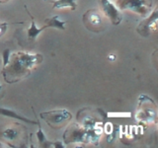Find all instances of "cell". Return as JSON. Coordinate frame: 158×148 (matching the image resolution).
<instances>
[{"instance_id":"1","label":"cell","mask_w":158,"mask_h":148,"mask_svg":"<svg viewBox=\"0 0 158 148\" xmlns=\"http://www.w3.org/2000/svg\"><path fill=\"white\" fill-rule=\"evenodd\" d=\"M41 60L42 56H40V54H29L23 52L14 54L9 68H5L3 70L4 75L8 74L9 76L5 79L7 82L18 81L19 79L25 76V74H29L30 69Z\"/></svg>"},{"instance_id":"2","label":"cell","mask_w":158,"mask_h":148,"mask_svg":"<svg viewBox=\"0 0 158 148\" xmlns=\"http://www.w3.org/2000/svg\"><path fill=\"white\" fill-rule=\"evenodd\" d=\"M118 10H130L146 17L151 12L152 0H117Z\"/></svg>"},{"instance_id":"3","label":"cell","mask_w":158,"mask_h":148,"mask_svg":"<svg viewBox=\"0 0 158 148\" xmlns=\"http://www.w3.org/2000/svg\"><path fill=\"white\" fill-rule=\"evenodd\" d=\"M83 23L85 27L94 33H100L104 29V21L101 13L98 10L90 9L83 15Z\"/></svg>"},{"instance_id":"4","label":"cell","mask_w":158,"mask_h":148,"mask_svg":"<svg viewBox=\"0 0 158 148\" xmlns=\"http://www.w3.org/2000/svg\"><path fill=\"white\" fill-rule=\"evenodd\" d=\"M41 117L52 127H58L64 121H69L72 117L71 113L66 110H56L41 113Z\"/></svg>"},{"instance_id":"5","label":"cell","mask_w":158,"mask_h":148,"mask_svg":"<svg viewBox=\"0 0 158 148\" xmlns=\"http://www.w3.org/2000/svg\"><path fill=\"white\" fill-rule=\"evenodd\" d=\"M157 10H158V8L156 7L154 10H153V12L150 13L149 17L145 18L139 25H138L136 31L139 33L141 36L147 37V36H149L152 31H155L156 30V28H157V18H158Z\"/></svg>"},{"instance_id":"6","label":"cell","mask_w":158,"mask_h":148,"mask_svg":"<svg viewBox=\"0 0 158 148\" xmlns=\"http://www.w3.org/2000/svg\"><path fill=\"white\" fill-rule=\"evenodd\" d=\"M99 1H100L103 12L111 20L113 25L117 26V25H118L122 22L123 16L121 11L118 10V7H116L115 5L110 2V0H99Z\"/></svg>"},{"instance_id":"7","label":"cell","mask_w":158,"mask_h":148,"mask_svg":"<svg viewBox=\"0 0 158 148\" xmlns=\"http://www.w3.org/2000/svg\"><path fill=\"white\" fill-rule=\"evenodd\" d=\"M0 115L12 117V118H16V120H18V121H23L25 122L32 123V125H39V122L31 121V120H29V118H27V117L20 116V115H18L16 112H14L12 110H9V109H0Z\"/></svg>"},{"instance_id":"8","label":"cell","mask_w":158,"mask_h":148,"mask_svg":"<svg viewBox=\"0 0 158 148\" xmlns=\"http://www.w3.org/2000/svg\"><path fill=\"white\" fill-rule=\"evenodd\" d=\"M52 3V7L56 9L70 8L74 10L77 7V0H56V1H49Z\"/></svg>"},{"instance_id":"9","label":"cell","mask_w":158,"mask_h":148,"mask_svg":"<svg viewBox=\"0 0 158 148\" xmlns=\"http://www.w3.org/2000/svg\"><path fill=\"white\" fill-rule=\"evenodd\" d=\"M27 12H28V14H29V16L31 17V20H32V22H31V27L29 28V30H28V37H29V39H36V38L39 36L40 34H41L44 29L46 28H48L47 26H44L43 28H38L37 26H36V23H35V20H34V17L32 16L31 14H30V12L27 10Z\"/></svg>"},{"instance_id":"10","label":"cell","mask_w":158,"mask_h":148,"mask_svg":"<svg viewBox=\"0 0 158 148\" xmlns=\"http://www.w3.org/2000/svg\"><path fill=\"white\" fill-rule=\"evenodd\" d=\"M44 22H46V26L48 28H56V29H59V30L65 29V27H64L65 22L60 21V20L58 19V16H54V17H52L49 19H47Z\"/></svg>"},{"instance_id":"11","label":"cell","mask_w":158,"mask_h":148,"mask_svg":"<svg viewBox=\"0 0 158 148\" xmlns=\"http://www.w3.org/2000/svg\"><path fill=\"white\" fill-rule=\"evenodd\" d=\"M17 135H18V132L14 127L5 128L2 131V137H4L5 139H7V140H15Z\"/></svg>"},{"instance_id":"12","label":"cell","mask_w":158,"mask_h":148,"mask_svg":"<svg viewBox=\"0 0 158 148\" xmlns=\"http://www.w3.org/2000/svg\"><path fill=\"white\" fill-rule=\"evenodd\" d=\"M10 52H11V51H10L9 48H6L4 49V51H2V58H3V66L6 67L8 65V63L10 61Z\"/></svg>"},{"instance_id":"13","label":"cell","mask_w":158,"mask_h":148,"mask_svg":"<svg viewBox=\"0 0 158 148\" xmlns=\"http://www.w3.org/2000/svg\"><path fill=\"white\" fill-rule=\"evenodd\" d=\"M37 137H38V140H39V142L41 143V144H44V143L47 141V140H46V136H44V132H43L42 128H41V125H40V127H39V130L37 131Z\"/></svg>"},{"instance_id":"14","label":"cell","mask_w":158,"mask_h":148,"mask_svg":"<svg viewBox=\"0 0 158 148\" xmlns=\"http://www.w3.org/2000/svg\"><path fill=\"white\" fill-rule=\"evenodd\" d=\"M7 28H8V23H0V38L5 34Z\"/></svg>"},{"instance_id":"15","label":"cell","mask_w":158,"mask_h":148,"mask_svg":"<svg viewBox=\"0 0 158 148\" xmlns=\"http://www.w3.org/2000/svg\"><path fill=\"white\" fill-rule=\"evenodd\" d=\"M109 59H112V60H114V59H116V56H109Z\"/></svg>"},{"instance_id":"16","label":"cell","mask_w":158,"mask_h":148,"mask_svg":"<svg viewBox=\"0 0 158 148\" xmlns=\"http://www.w3.org/2000/svg\"><path fill=\"white\" fill-rule=\"evenodd\" d=\"M8 1H9V0H0V3H6Z\"/></svg>"},{"instance_id":"17","label":"cell","mask_w":158,"mask_h":148,"mask_svg":"<svg viewBox=\"0 0 158 148\" xmlns=\"http://www.w3.org/2000/svg\"><path fill=\"white\" fill-rule=\"evenodd\" d=\"M1 89H2V86H1V85H0V90H1Z\"/></svg>"}]
</instances>
